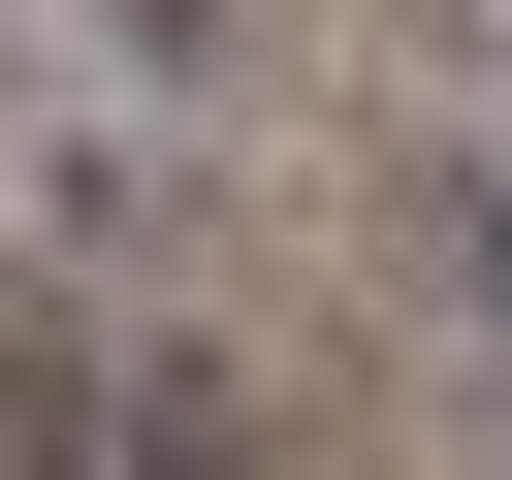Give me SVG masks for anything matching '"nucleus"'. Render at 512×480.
Segmentation results:
<instances>
[{"label":"nucleus","instance_id":"nucleus-1","mask_svg":"<svg viewBox=\"0 0 512 480\" xmlns=\"http://www.w3.org/2000/svg\"><path fill=\"white\" fill-rule=\"evenodd\" d=\"M224 448H256L224 352H128V384H96V480H224Z\"/></svg>","mask_w":512,"mask_h":480}]
</instances>
